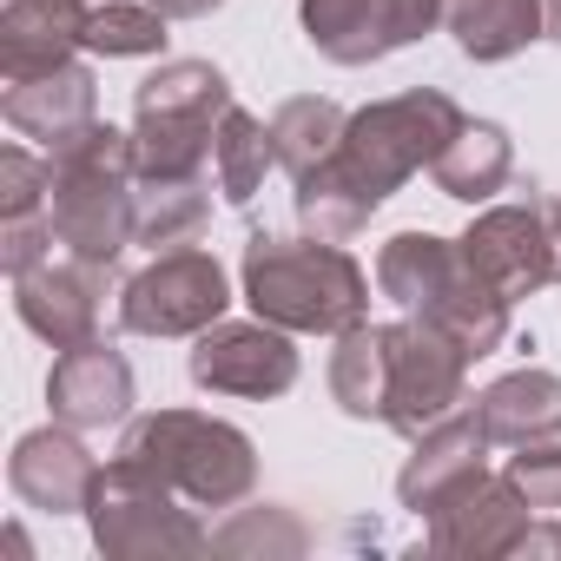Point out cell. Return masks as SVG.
Masks as SVG:
<instances>
[{"label":"cell","instance_id":"cell-1","mask_svg":"<svg viewBox=\"0 0 561 561\" xmlns=\"http://www.w3.org/2000/svg\"><path fill=\"white\" fill-rule=\"evenodd\" d=\"M462 106L436 87H416V93H397V100H377L364 113H351L337 152L298 179V218L318 231V238H351L370 225V211L416 172V165H436V152L462 133Z\"/></svg>","mask_w":561,"mask_h":561},{"label":"cell","instance_id":"cell-2","mask_svg":"<svg viewBox=\"0 0 561 561\" xmlns=\"http://www.w3.org/2000/svg\"><path fill=\"white\" fill-rule=\"evenodd\" d=\"M244 305L277 331L344 337L364 324L370 277L331 238H251L244 244Z\"/></svg>","mask_w":561,"mask_h":561},{"label":"cell","instance_id":"cell-3","mask_svg":"<svg viewBox=\"0 0 561 561\" xmlns=\"http://www.w3.org/2000/svg\"><path fill=\"white\" fill-rule=\"evenodd\" d=\"M377 285L383 298H397L410 318L449 331L469 357H489L508 337V298L462 257V238H430V231H403L383 244L377 257Z\"/></svg>","mask_w":561,"mask_h":561},{"label":"cell","instance_id":"cell-4","mask_svg":"<svg viewBox=\"0 0 561 561\" xmlns=\"http://www.w3.org/2000/svg\"><path fill=\"white\" fill-rule=\"evenodd\" d=\"M47 159H54V205H47L54 238L87 264H113L133 244V185H139L133 133L93 119Z\"/></svg>","mask_w":561,"mask_h":561},{"label":"cell","instance_id":"cell-5","mask_svg":"<svg viewBox=\"0 0 561 561\" xmlns=\"http://www.w3.org/2000/svg\"><path fill=\"white\" fill-rule=\"evenodd\" d=\"M231 113V87L205 60H165L139 93H133V152L139 179H198L218 126Z\"/></svg>","mask_w":561,"mask_h":561},{"label":"cell","instance_id":"cell-6","mask_svg":"<svg viewBox=\"0 0 561 561\" xmlns=\"http://www.w3.org/2000/svg\"><path fill=\"white\" fill-rule=\"evenodd\" d=\"M119 456L139 462L146 476H159L165 489L192 495L198 508H231L257 482L251 443L231 423H211L198 410H159V416L133 423L126 443H119Z\"/></svg>","mask_w":561,"mask_h":561},{"label":"cell","instance_id":"cell-7","mask_svg":"<svg viewBox=\"0 0 561 561\" xmlns=\"http://www.w3.org/2000/svg\"><path fill=\"white\" fill-rule=\"evenodd\" d=\"M462 257L515 305L541 285H561V192H528V205H495L469 225Z\"/></svg>","mask_w":561,"mask_h":561},{"label":"cell","instance_id":"cell-8","mask_svg":"<svg viewBox=\"0 0 561 561\" xmlns=\"http://www.w3.org/2000/svg\"><path fill=\"white\" fill-rule=\"evenodd\" d=\"M87 515H93V541L106 554H198L205 548V528L185 508H172V489L126 456H113L100 469Z\"/></svg>","mask_w":561,"mask_h":561},{"label":"cell","instance_id":"cell-9","mask_svg":"<svg viewBox=\"0 0 561 561\" xmlns=\"http://www.w3.org/2000/svg\"><path fill=\"white\" fill-rule=\"evenodd\" d=\"M231 291H225V271L211 251H159L133 285L119 291V324L139 337H192L211 331L225 318Z\"/></svg>","mask_w":561,"mask_h":561},{"label":"cell","instance_id":"cell-10","mask_svg":"<svg viewBox=\"0 0 561 561\" xmlns=\"http://www.w3.org/2000/svg\"><path fill=\"white\" fill-rule=\"evenodd\" d=\"M383 337H390V403H383V423L416 443V436H430L443 416H456L469 351H462L449 331L423 324V318L390 324Z\"/></svg>","mask_w":561,"mask_h":561},{"label":"cell","instance_id":"cell-11","mask_svg":"<svg viewBox=\"0 0 561 561\" xmlns=\"http://www.w3.org/2000/svg\"><path fill=\"white\" fill-rule=\"evenodd\" d=\"M449 21V0H305V34L337 67H370Z\"/></svg>","mask_w":561,"mask_h":561},{"label":"cell","instance_id":"cell-12","mask_svg":"<svg viewBox=\"0 0 561 561\" xmlns=\"http://www.w3.org/2000/svg\"><path fill=\"white\" fill-rule=\"evenodd\" d=\"M192 383L218 397H285L298 383V351L277 324H211L192 351Z\"/></svg>","mask_w":561,"mask_h":561},{"label":"cell","instance_id":"cell-13","mask_svg":"<svg viewBox=\"0 0 561 561\" xmlns=\"http://www.w3.org/2000/svg\"><path fill=\"white\" fill-rule=\"evenodd\" d=\"M113 285V264H87V257H67V264H34L14 277V311L34 337H47L54 351H73L100 331V298Z\"/></svg>","mask_w":561,"mask_h":561},{"label":"cell","instance_id":"cell-14","mask_svg":"<svg viewBox=\"0 0 561 561\" xmlns=\"http://www.w3.org/2000/svg\"><path fill=\"white\" fill-rule=\"evenodd\" d=\"M489 430H482V416L476 410H456V416H443L430 436H416V456H410V469L397 476V495H403V508H416V515H436L443 502H456L462 489H476L482 476H489Z\"/></svg>","mask_w":561,"mask_h":561},{"label":"cell","instance_id":"cell-15","mask_svg":"<svg viewBox=\"0 0 561 561\" xmlns=\"http://www.w3.org/2000/svg\"><path fill=\"white\" fill-rule=\"evenodd\" d=\"M47 403H54V416L67 430H106V423H119L133 410V364L113 344L87 337V344H73V351L54 357Z\"/></svg>","mask_w":561,"mask_h":561},{"label":"cell","instance_id":"cell-16","mask_svg":"<svg viewBox=\"0 0 561 561\" xmlns=\"http://www.w3.org/2000/svg\"><path fill=\"white\" fill-rule=\"evenodd\" d=\"M528 541V502L515 495L508 476H482L456 502L430 515V548L436 554H522Z\"/></svg>","mask_w":561,"mask_h":561},{"label":"cell","instance_id":"cell-17","mask_svg":"<svg viewBox=\"0 0 561 561\" xmlns=\"http://www.w3.org/2000/svg\"><path fill=\"white\" fill-rule=\"evenodd\" d=\"M0 113H8L14 133L41 139L47 152H60L67 139H80L93 119H100V87L87 67H54V73H34V80H8L0 93Z\"/></svg>","mask_w":561,"mask_h":561},{"label":"cell","instance_id":"cell-18","mask_svg":"<svg viewBox=\"0 0 561 561\" xmlns=\"http://www.w3.org/2000/svg\"><path fill=\"white\" fill-rule=\"evenodd\" d=\"M87 0H8L0 14V73L8 80H34L73 60V47H87Z\"/></svg>","mask_w":561,"mask_h":561},{"label":"cell","instance_id":"cell-19","mask_svg":"<svg viewBox=\"0 0 561 561\" xmlns=\"http://www.w3.org/2000/svg\"><path fill=\"white\" fill-rule=\"evenodd\" d=\"M8 482H14L21 502H34V508H47V515H73V508L93 502L100 462L80 449V436H67V430H34V436H21V449H14V462H8Z\"/></svg>","mask_w":561,"mask_h":561},{"label":"cell","instance_id":"cell-20","mask_svg":"<svg viewBox=\"0 0 561 561\" xmlns=\"http://www.w3.org/2000/svg\"><path fill=\"white\" fill-rule=\"evenodd\" d=\"M476 416L489 430V443H548L561 430V377L548 370H515L502 383H489L476 397Z\"/></svg>","mask_w":561,"mask_h":561},{"label":"cell","instance_id":"cell-21","mask_svg":"<svg viewBox=\"0 0 561 561\" xmlns=\"http://www.w3.org/2000/svg\"><path fill=\"white\" fill-rule=\"evenodd\" d=\"M436 185L449 192V198H462V205H482V198H495L502 185H508V172H515V152H508V133L502 126H489V119H469L443 152H436Z\"/></svg>","mask_w":561,"mask_h":561},{"label":"cell","instance_id":"cell-22","mask_svg":"<svg viewBox=\"0 0 561 561\" xmlns=\"http://www.w3.org/2000/svg\"><path fill=\"white\" fill-rule=\"evenodd\" d=\"M211 198H205V172L198 179H139L133 185V244L146 251H179L198 238Z\"/></svg>","mask_w":561,"mask_h":561},{"label":"cell","instance_id":"cell-23","mask_svg":"<svg viewBox=\"0 0 561 561\" xmlns=\"http://www.w3.org/2000/svg\"><path fill=\"white\" fill-rule=\"evenodd\" d=\"M449 34L469 60H508L541 27V0H449Z\"/></svg>","mask_w":561,"mask_h":561},{"label":"cell","instance_id":"cell-24","mask_svg":"<svg viewBox=\"0 0 561 561\" xmlns=\"http://www.w3.org/2000/svg\"><path fill=\"white\" fill-rule=\"evenodd\" d=\"M331 397H337L351 416H383V403H390V337H383V331L351 324V331L337 337Z\"/></svg>","mask_w":561,"mask_h":561},{"label":"cell","instance_id":"cell-25","mask_svg":"<svg viewBox=\"0 0 561 561\" xmlns=\"http://www.w3.org/2000/svg\"><path fill=\"white\" fill-rule=\"evenodd\" d=\"M344 113L331 106V100H285L271 113V146H277V165H285L291 179H305V172H318L331 152H337V139H344Z\"/></svg>","mask_w":561,"mask_h":561},{"label":"cell","instance_id":"cell-26","mask_svg":"<svg viewBox=\"0 0 561 561\" xmlns=\"http://www.w3.org/2000/svg\"><path fill=\"white\" fill-rule=\"evenodd\" d=\"M277 165V146H271V126L251 119V113H225L218 126V146H211V172H218V192L231 205H251V192L264 185V172Z\"/></svg>","mask_w":561,"mask_h":561},{"label":"cell","instance_id":"cell-27","mask_svg":"<svg viewBox=\"0 0 561 561\" xmlns=\"http://www.w3.org/2000/svg\"><path fill=\"white\" fill-rule=\"evenodd\" d=\"M87 47L106 60H139L165 47V14L159 8H126V0H106V8L87 14Z\"/></svg>","mask_w":561,"mask_h":561},{"label":"cell","instance_id":"cell-28","mask_svg":"<svg viewBox=\"0 0 561 561\" xmlns=\"http://www.w3.org/2000/svg\"><path fill=\"white\" fill-rule=\"evenodd\" d=\"M54 205V159H34L21 146L0 152V218L21 225V218H47Z\"/></svg>","mask_w":561,"mask_h":561},{"label":"cell","instance_id":"cell-29","mask_svg":"<svg viewBox=\"0 0 561 561\" xmlns=\"http://www.w3.org/2000/svg\"><path fill=\"white\" fill-rule=\"evenodd\" d=\"M508 482L528 508H561V449L554 443H522V456L508 462Z\"/></svg>","mask_w":561,"mask_h":561},{"label":"cell","instance_id":"cell-30","mask_svg":"<svg viewBox=\"0 0 561 561\" xmlns=\"http://www.w3.org/2000/svg\"><path fill=\"white\" fill-rule=\"evenodd\" d=\"M271 541H277V548H305L298 522H291V528H277V535H271L264 522H238V528H225V535H218L211 548H231V554H238V548H271Z\"/></svg>","mask_w":561,"mask_h":561},{"label":"cell","instance_id":"cell-31","mask_svg":"<svg viewBox=\"0 0 561 561\" xmlns=\"http://www.w3.org/2000/svg\"><path fill=\"white\" fill-rule=\"evenodd\" d=\"M152 8H159L165 21H198V14H211V8H225V0H152Z\"/></svg>","mask_w":561,"mask_h":561},{"label":"cell","instance_id":"cell-32","mask_svg":"<svg viewBox=\"0 0 561 561\" xmlns=\"http://www.w3.org/2000/svg\"><path fill=\"white\" fill-rule=\"evenodd\" d=\"M541 27H548V41H561V0H541Z\"/></svg>","mask_w":561,"mask_h":561}]
</instances>
